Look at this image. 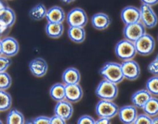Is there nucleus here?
Here are the masks:
<instances>
[{
  "mask_svg": "<svg viewBox=\"0 0 158 124\" xmlns=\"http://www.w3.org/2000/svg\"><path fill=\"white\" fill-rule=\"evenodd\" d=\"M99 73L102 76L103 79L116 85L122 82L124 79L121 64H118L117 62H106L99 70Z\"/></svg>",
  "mask_w": 158,
  "mask_h": 124,
  "instance_id": "f257e3e1",
  "label": "nucleus"
},
{
  "mask_svg": "<svg viewBox=\"0 0 158 124\" xmlns=\"http://www.w3.org/2000/svg\"><path fill=\"white\" fill-rule=\"evenodd\" d=\"M118 89L116 84L103 79L95 89V95L100 99L113 101L118 96Z\"/></svg>",
  "mask_w": 158,
  "mask_h": 124,
  "instance_id": "f03ea898",
  "label": "nucleus"
},
{
  "mask_svg": "<svg viewBox=\"0 0 158 124\" xmlns=\"http://www.w3.org/2000/svg\"><path fill=\"white\" fill-rule=\"evenodd\" d=\"M115 54L119 60L125 61L134 58L137 53L135 43L124 38L116 43L115 47Z\"/></svg>",
  "mask_w": 158,
  "mask_h": 124,
  "instance_id": "7ed1b4c3",
  "label": "nucleus"
},
{
  "mask_svg": "<svg viewBox=\"0 0 158 124\" xmlns=\"http://www.w3.org/2000/svg\"><path fill=\"white\" fill-rule=\"evenodd\" d=\"M118 107L111 100L100 99L95 106V113L98 117L112 119L118 114Z\"/></svg>",
  "mask_w": 158,
  "mask_h": 124,
  "instance_id": "20e7f679",
  "label": "nucleus"
},
{
  "mask_svg": "<svg viewBox=\"0 0 158 124\" xmlns=\"http://www.w3.org/2000/svg\"><path fill=\"white\" fill-rule=\"evenodd\" d=\"M134 43L136 53L141 56L150 55L156 47L154 38L147 33L138 39Z\"/></svg>",
  "mask_w": 158,
  "mask_h": 124,
  "instance_id": "39448f33",
  "label": "nucleus"
},
{
  "mask_svg": "<svg viewBox=\"0 0 158 124\" xmlns=\"http://www.w3.org/2000/svg\"><path fill=\"white\" fill-rule=\"evenodd\" d=\"M67 23L69 27H85L88 23L87 13L81 8H74L68 12L66 16Z\"/></svg>",
  "mask_w": 158,
  "mask_h": 124,
  "instance_id": "423d86ee",
  "label": "nucleus"
},
{
  "mask_svg": "<svg viewBox=\"0 0 158 124\" xmlns=\"http://www.w3.org/2000/svg\"><path fill=\"white\" fill-rule=\"evenodd\" d=\"M146 29L147 28L144 27L143 24L139 21L135 23L125 25L123 30V34L124 38L135 43L138 39L146 34Z\"/></svg>",
  "mask_w": 158,
  "mask_h": 124,
  "instance_id": "0eeeda50",
  "label": "nucleus"
},
{
  "mask_svg": "<svg viewBox=\"0 0 158 124\" xmlns=\"http://www.w3.org/2000/svg\"><path fill=\"white\" fill-rule=\"evenodd\" d=\"M140 10V22L147 29H153L157 25L158 17L152 6L142 4Z\"/></svg>",
  "mask_w": 158,
  "mask_h": 124,
  "instance_id": "6e6552de",
  "label": "nucleus"
},
{
  "mask_svg": "<svg viewBox=\"0 0 158 124\" xmlns=\"http://www.w3.org/2000/svg\"><path fill=\"white\" fill-rule=\"evenodd\" d=\"M121 68H122L124 79L126 78L130 81H135L140 75V67L137 62L135 61L133 59L123 61L121 64Z\"/></svg>",
  "mask_w": 158,
  "mask_h": 124,
  "instance_id": "1a4fd4ad",
  "label": "nucleus"
},
{
  "mask_svg": "<svg viewBox=\"0 0 158 124\" xmlns=\"http://www.w3.org/2000/svg\"><path fill=\"white\" fill-rule=\"evenodd\" d=\"M118 119L123 123H134L137 117V108L133 105H126L118 109Z\"/></svg>",
  "mask_w": 158,
  "mask_h": 124,
  "instance_id": "9d476101",
  "label": "nucleus"
},
{
  "mask_svg": "<svg viewBox=\"0 0 158 124\" xmlns=\"http://www.w3.org/2000/svg\"><path fill=\"white\" fill-rule=\"evenodd\" d=\"M29 69L33 76L36 78H42L48 73V64L42 57H36L30 62Z\"/></svg>",
  "mask_w": 158,
  "mask_h": 124,
  "instance_id": "9b49d317",
  "label": "nucleus"
},
{
  "mask_svg": "<svg viewBox=\"0 0 158 124\" xmlns=\"http://www.w3.org/2000/svg\"><path fill=\"white\" fill-rule=\"evenodd\" d=\"M121 19L125 25L135 23L140 21V10L133 6H128L123 9L120 14Z\"/></svg>",
  "mask_w": 158,
  "mask_h": 124,
  "instance_id": "f8f14e48",
  "label": "nucleus"
},
{
  "mask_svg": "<svg viewBox=\"0 0 158 124\" xmlns=\"http://www.w3.org/2000/svg\"><path fill=\"white\" fill-rule=\"evenodd\" d=\"M54 114L61 117L67 122L72 117L74 113L72 103L66 99L57 102V104L54 106Z\"/></svg>",
  "mask_w": 158,
  "mask_h": 124,
  "instance_id": "ddd939ff",
  "label": "nucleus"
},
{
  "mask_svg": "<svg viewBox=\"0 0 158 124\" xmlns=\"http://www.w3.org/2000/svg\"><path fill=\"white\" fill-rule=\"evenodd\" d=\"M2 55L12 57L19 53V44L14 37H6L2 40Z\"/></svg>",
  "mask_w": 158,
  "mask_h": 124,
  "instance_id": "4468645a",
  "label": "nucleus"
},
{
  "mask_svg": "<svg viewBox=\"0 0 158 124\" xmlns=\"http://www.w3.org/2000/svg\"><path fill=\"white\" fill-rule=\"evenodd\" d=\"M83 97V89L78 84L65 85V99L71 103H76L81 101Z\"/></svg>",
  "mask_w": 158,
  "mask_h": 124,
  "instance_id": "2eb2a0df",
  "label": "nucleus"
},
{
  "mask_svg": "<svg viewBox=\"0 0 158 124\" xmlns=\"http://www.w3.org/2000/svg\"><path fill=\"white\" fill-rule=\"evenodd\" d=\"M48 23H63L66 19V13L64 10L58 6L51 7L47 12L46 18Z\"/></svg>",
  "mask_w": 158,
  "mask_h": 124,
  "instance_id": "dca6fc26",
  "label": "nucleus"
},
{
  "mask_svg": "<svg viewBox=\"0 0 158 124\" xmlns=\"http://www.w3.org/2000/svg\"><path fill=\"white\" fill-rule=\"evenodd\" d=\"M111 22V18L106 13H98L92 16V25L95 30H106L110 26Z\"/></svg>",
  "mask_w": 158,
  "mask_h": 124,
  "instance_id": "f3484780",
  "label": "nucleus"
},
{
  "mask_svg": "<svg viewBox=\"0 0 158 124\" xmlns=\"http://www.w3.org/2000/svg\"><path fill=\"white\" fill-rule=\"evenodd\" d=\"M152 97L151 94L147 89H140L134 92L131 96V102L133 105L138 109H142L144 107L149 99Z\"/></svg>",
  "mask_w": 158,
  "mask_h": 124,
  "instance_id": "a211bd4d",
  "label": "nucleus"
},
{
  "mask_svg": "<svg viewBox=\"0 0 158 124\" xmlns=\"http://www.w3.org/2000/svg\"><path fill=\"white\" fill-rule=\"evenodd\" d=\"M80 81H81V74L78 69L76 68H68L62 74V81L65 85L78 84Z\"/></svg>",
  "mask_w": 158,
  "mask_h": 124,
  "instance_id": "6ab92c4d",
  "label": "nucleus"
},
{
  "mask_svg": "<svg viewBox=\"0 0 158 124\" xmlns=\"http://www.w3.org/2000/svg\"><path fill=\"white\" fill-rule=\"evenodd\" d=\"M68 36L70 40L75 43H81L85 40L86 32L85 27H69Z\"/></svg>",
  "mask_w": 158,
  "mask_h": 124,
  "instance_id": "aec40b11",
  "label": "nucleus"
},
{
  "mask_svg": "<svg viewBox=\"0 0 158 124\" xmlns=\"http://www.w3.org/2000/svg\"><path fill=\"white\" fill-rule=\"evenodd\" d=\"M64 27L63 23H48L45 27L46 34L50 38L58 39L63 35Z\"/></svg>",
  "mask_w": 158,
  "mask_h": 124,
  "instance_id": "412c9836",
  "label": "nucleus"
},
{
  "mask_svg": "<svg viewBox=\"0 0 158 124\" xmlns=\"http://www.w3.org/2000/svg\"><path fill=\"white\" fill-rule=\"evenodd\" d=\"M50 96L56 102L65 99V85L60 82L53 85L50 89Z\"/></svg>",
  "mask_w": 158,
  "mask_h": 124,
  "instance_id": "4be33fe9",
  "label": "nucleus"
},
{
  "mask_svg": "<svg viewBox=\"0 0 158 124\" xmlns=\"http://www.w3.org/2000/svg\"><path fill=\"white\" fill-rule=\"evenodd\" d=\"M16 16L15 12L9 6L0 11V22L11 28L16 22Z\"/></svg>",
  "mask_w": 158,
  "mask_h": 124,
  "instance_id": "5701e85b",
  "label": "nucleus"
},
{
  "mask_svg": "<svg viewBox=\"0 0 158 124\" xmlns=\"http://www.w3.org/2000/svg\"><path fill=\"white\" fill-rule=\"evenodd\" d=\"M48 9L44 4L39 3L34 6L29 12V16L34 21H40L46 18Z\"/></svg>",
  "mask_w": 158,
  "mask_h": 124,
  "instance_id": "b1692460",
  "label": "nucleus"
},
{
  "mask_svg": "<svg viewBox=\"0 0 158 124\" xmlns=\"http://www.w3.org/2000/svg\"><path fill=\"white\" fill-rule=\"evenodd\" d=\"M144 113L150 117H155L158 116V99L156 96H152L148 102L143 108Z\"/></svg>",
  "mask_w": 158,
  "mask_h": 124,
  "instance_id": "393cba45",
  "label": "nucleus"
},
{
  "mask_svg": "<svg viewBox=\"0 0 158 124\" xmlns=\"http://www.w3.org/2000/svg\"><path fill=\"white\" fill-rule=\"evenodd\" d=\"M25 122L23 114L16 109L10 110L6 116V122L9 124H22Z\"/></svg>",
  "mask_w": 158,
  "mask_h": 124,
  "instance_id": "a878e982",
  "label": "nucleus"
},
{
  "mask_svg": "<svg viewBox=\"0 0 158 124\" xmlns=\"http://www.w3.org/2000/svg\"><path fill=\"white\" fill-rule=\"evenodd\" d=\"M12 97L6 90H0V112L7 111L11 108Z\"/></svg>",
  "mask_w": 158,
  "mask_h": 124,
  "instance_id": "bb28decb",
  "label": "nucleus"
},
{
  "mask_svg": "<svg viewBox=\"0 0 158 124\" xmlns=\"http://www.w3.org/2000/svg\"><path fill=\"white\" fill-rule=\"evenodd\" d=\"M146 89L152 96H158V75H153L147 80L146 83Z\"/></svg>",
  "mask_w": 158,
  "mask_h": 124,
  "instance_id": "cd10ccee",
  "label": "nucleus"
},
{
  "mask_svg": "<svg viewBox=\"0 0 158 124\" xmlns=\"http://www.w3.org/2000/svg\"><path fill=\"white\" fill-rule=\"evenodd\" d=\"M12 85V78L6 72H0V90H7Z\"/></svg>",
  "mask_w": 158,
  "mask_h": 124,
  "instance_id": "c85d7f7f",
  "label": "nucleus"
},
{
  "mask_svg": "<svg viewBox=\"0 0 158 124\" xmlns=\"http://www.w3.org/2000/svg\"><path fill=\"white\" fill-rule=\"evenodd\" d=\"M10 65H11V60L10 57L0 55V72H6Z\"/></svg>",
  "mask_w": 158,
  "mask_h": 124,
  "instance_id": "c756f323",
  "label": "nucleus"
},
{
  "mask_svg": "<svg viewBox=\"0 0 158 124\" xmlns=\"http://www.w3.org/2000/svg\"><path fill=\"white\" fill-rule=\"evenodd\" d=\"M50 121H51V117H48L46 116H40L37 117L33 118V119L27 120V123H36V124H50Z\"/></svg>",
  "mask_w": 158,
  "mask_h": 124,
  "instance_id": "7c9ffc66",
  "label": "nucleus"
},
{
  "mask_svg": "<svg viewBox=\"0 0 158 124\" xmlns=\"http://www.w3.org/2000/svg\"><path fill=\"white\" fill-rule=\"evenodd\" d=\"M134 123L136 124H140V123H147L150 124L152 123V117L146 114L145 113H142V114H138L137 117H136V120H135Z\"/></svg>",
  "mask_w": 158,
  "mask_h": 124,
  "instance_id": "2f4dec72",
  "label": "nucleus"
},
{
  "mask_svg": "<svg viewBox=\"0 0 158 124\" xmlns=\"http://www.w3.org/2000/svg\"><path fill=\"white\" fill-rule=\"evenodd\" d=\"M147 70L153 75H158V54L153 60L148 64Z\"/></svg>",
  "mask_w": 158,
  "mask_h": 124,
  "instance_id": "473e14b6",
  "label": "nucleus"
},
{
  "mask_svg": "<svg viewBox=\"0 0 158 124\" xmlns=\"http://www.w3.org/2000/svg\"><path fill=\"white\" fill-rule=\"evenodd\" d=\"M77 123L80 124H95V119L93 117L89 115H84L81 116V117L77 119Z\"/></svg>",
  "mask_w": 158,
  "mask_h": 124,
  "instance_id": "72a5a7b5",
  "label": "nucleus"
},
{
  "mask_svg": "<svg viewBox=\"0 0 158 124\" xmlns=\"http://www.w3.org/2000/svg\"><path fill=\"white\" fill-rule=\"evenodd\" d=\"M65 122H66V121L64 119L55 114L52 117H51V121H50V124H64Z\"/></svg>",
  "mask_w": 158,
  "mask_h": 124,
  "instance_id": "f704fd0d",
  "label": "nucleus"
},
{
  "mask_svg": "<svg viewBox=\"0 0 158 124\" xmlns=\"http://www.w3.org/2000/svg\"><path fill=\"white\" fill-rule=\"evenodd\" d=\"M140 2H142V4L150 6L152 7L158 4V0H140Z\"/></svg>",
  "mask_w": 158,
  "mask_h": 124,
  "instance_id": "c9c22d12",
  "label": "nucleus"
},
{
  "mask_svg": "<svg viewBox=\"0 0 158 124\" xmlns=\"http://www.w3.org/2000/svg\"><path fill=\"white\" fill-rule=\"evenodd\" d=\"M110 119H108L106 117H98L97 120H95V123L98 124H107L110 122Z\"/></svg>",
  "mask_w": 158,
  "mask_h": 124,
  "instance_id": "e433bc0d",
  "label": "nucleus"
},
{
  "mask_svg": "<svg viewBox=\"0 0 158 124\" xmlns=\"http://www.w3.org/2000/svg\"><path fill=\"white\" fill-rule=\"evenodd\" d=\"M7 6H8L6 5V3L4 0H0V11H2V10H4Z\"/></svg>",
  "mask_w": 158,
  "mask_h": 124,
  "instance_id": "4c0bfd02",
  "label": "nucleus"
},
{
  "mask_svg": "<svg viewBox=\"0 0 158 124\" xmlns=\"http://www.w3.org/2000/svg\"><path fill=\"white\" fill-rule=\"evenodd\" d=\"M152 123H154V124L158 123V116L152 118Z\"/></svg>",
  "mask_w": 158,
  "mask_h": 124,
  "instance_id": "58836bf2",
  "label": "nucleus"
},
{
  "mask_svg": "<svg viewBox=\"0 0 158 124\" xmlns=\"http://www.w3.org/2000/svg\"><path fill=\"white\" fill-rule=\"evenodd\" d=\"M62 2H64V3H67V4H69V3H71V2H74L75 0H61Z\"/></svg>",
  "mask_w": 158,
  "mask_h": 124,
  "instance_id": "ea45409f",
  "label": "nucleus"
},
{
  "mask_svg": "<svg viewBox=\"0 0 158 124\" xmlns=\"http://www.w3.org/2000/svg\"><path fill=\"white\" fill-rule=\"evenodd\" d=\"M0 55H2V40L0 39Z\"/></svg>",
  "mask_w": 158,
  "mask_h": 124,
  "instance_id": "a19ab883",
  "label": "nucleus"
},
{
  "mask_svg": "<svg viewBox=\"0 0 158 124\" xmlns=\"http://www.w3.org/2000/svg\"><path fill=\"white\" fill-rule=\"evenodd\" d=\"M1 123H2V121L1 120V119H0V124H1Z\"/></svg>",
  "mask_w": 158,
  "mask_h": 124,
  "instance_id": "79ce46f5",
  "label": "nucleus"
},
{
  "mask_svg": "<svg viewBox=\"0 0 158 124\" xmlns=\"http://www.w3.org/2000/svg\"><path fill=\"white\" fill-rule=\"evenodd\" d=\"M2 37V35H1V34H0V37Z\"/></svg>",
  "mask_w": 158,
  "mask_h": 124,
  "instance_id": "37998d69",
  "label": "nucleus"
},
{
  "mask_svg": "<svg viewBox=\"0 0 158 124\" xmlns=\"http://www.w3.org/2000/svg\"><path fill=\"white\" fill-rule=\"evenodd\" d=\"M157 39H158V37H157Z\"/></svg>",
  "mask_w": 158,
  "mask_h": 124,
  "instance_id": "c03bdc74",
  "label": "nucleus"
}]
</instances>
